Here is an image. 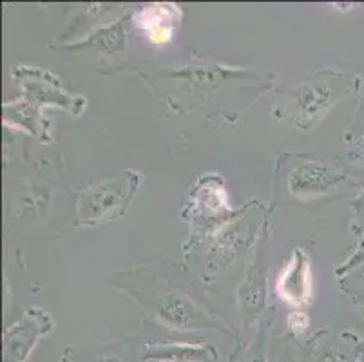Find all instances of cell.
Listing matches in <instances>:
<instances>
[{"label": "cell", "instance_id": "cell-1", "mask_svg": "<svg viewBox=\"0 0 364 362\" xmlns=\"http://www.w3.org/2000/svg\"><path fill=\"white\" fill-rule=\"evenodd\" d=\"M355 89L357 80L350 75L336 71L314 73L283 92L277 116L297 127L309 129Z\"/></svg>", "mask_w": 364, "mask_h": 362}, {"label": "cell", "instance_id": "cell-2", "mask_svg": "<svg viewBox=\"0 0 364 362\" xmlns=\"http://www.w3.org/2000/svg\"><path fill=\"white\" fill-rule=\"evenodd\" d=\"M151 310L164 326L178 331L200 330V328H220L213 314L194 301L183 290L164 287L151 297Z\"/></svg>", "mask_w": 364, "mask_h": 362}, {"label": "cell", "instance_id": "cell-3", "mask_svg": "<svg viewBox=\"0 0 364 362\" xmlns=\"http://www.w3.org/2000/svg\"><path fill=\"white\" fill-rule=\"evenodd\" d=\"M132 192V179H109L92 185L80 194L82 221H102V219L117 218L120 211L127 208Z\"/></svg>", "mask_w": 364, "mask_h": 362}, {"label": "cell", "instance_id": "cell-4", "mask_svg": "<svg viewBox=\"0 0 364 362\" xmlns=\"http://www.w3.org/2000/svg\"><path fill=\"white\" fill-rule=\"evenodd\" d=\"M36 310V308H35ZM31 310L16 324H13L4 337V362H24L36 341L49 330V317L44 312Z\"/></svg>", "mask_w": 364, "mask_h": 362}, {"label": "cell", "instance_id": "cell-5", "mask_svg": "<svg viewBox=\"0 0 364 362\" xmlns=\"http://www.w3.org/2000/svg\"><path fill=\"white\" fill-rule=\"evenodd\" d=\"M341 176L324 167L321 161L299 164L290 171L287 185L296 198H319L337 187Z\"/></svg>", "mask_w": 364, "mask_h": 362}, {"label": "cell", "instance_id": "cell-6", "mask_svg": "<svg viewBox=\"0 0 364 362\" xmlns=\"http://www.w3.org/2000/svg\"><path fill=\"white\" fill-rule=\"evenodd\" d=\"M276 292L283 301L290 304H304L312 295V274H310V257L297 248L292 254L290 263L283 268L277 277Z\"/></svg>", "mask_w": 364, "mask_h": 362}, {"label": "cell", "instance_id": "cell-7", "mask_svg": "<svg viewBox=\"0 0 364 362\" xmlns=\"http://www.w3.org/2000/svg\"><path fill=\"white\" fill-rule=\"evenodd\" d=\"M180 11L174 6L154 4L140 9L136 22L152 44H168L178 26Z\"/></svg>", "mask_w": 364, "mask_h": 362}, {"label": "cell", "instance_id": "cell-8", "mask_svg": "<svg viewBox=\"0 0 364 362\" xmlns=\"http://www.w3.org/2000/svg\"><path fill=\"white\" fill-rule=\"evenodd\" d=\"M216 351L201 344H152L145 348L144 358L154 362H210Z\"/></svg>", "mask_w": 364, "mask_h": 362}, {"label": "cell", "instance_id": "cell-9", "mask_svg": "<svg viewBox=\"0 0 364 362\" xmlns=\"http://www.w3.org/2000/svg\"><path fill=\"white\" fill-rule=\"evenodd\" d=\"M267 275L263 274V263H261V255H257L256 261L252 263L250 270H248V277L243 283L240 290L241 308L247 317V321H252L264 304V294H267Z\"/></svg>", "mask_w": 364, "mask_h": 362}, {"label": "cell", "instance_id": "cell-10", "mask_svg": "<svg viewBox=\"0 0 364 362\" xmlns=\"http://www.w3.org/2000/svg\"><path fill=\"white\" fill-rule=\"evenodd\" d=\"M241 245H243V238L241 232L236 228L225 230L220 238L216 239V243L210 248V257H208V265L213 267V270H220V268L227 267L230 261L237 255Z\"/></svg>", "mask_w": 364, "mask_h": 362}, {"label": "cell", "instance_id": "cell-11", "mask_svg": "<svg viewBox=\"0 0 364 362\" xmlns=\"http://www.w3.org/2000/svg\"><path fill=\"white\" fill-rule=\"evenodd\" d=\"M316 362H357V357L348 348H326L316 357Z\"/></svg>", "mask_w": 364, "mask_h": 362}, {"label": "cell", "instance_id": "cell-12", "mask_svg": "<svg viewBox=\"0 0 364 362\" xmlns=\"http://www.w3.org/2000/svg\"><path fill=\"white\" fill-rule=\"evenodd\" d=\"M264 350H267V337H264L263 331H259L256 341H254L252 348H250V351H248L243 362H267Z\"/></svg>", "mask_w": 364, "mask_h": 362}, {"label": "cell", "instance_id": "cell-13", "mask_svg": "<svg viewBox=\"0 0 364 362\" xmlns=\"http://www.w3.org/2000/svg\"><path fill=\"white\" fill-rule=\"evenodd\" d=\"M287 323H289V328L294 331V334L299 335L306 330L310 321H309V315L303 314V312H292V314L289 315V319H287Z\"/></svg>", "mask_w": 364, "mask_h": 362}, {"label": "cell", "instance_id": "cell-14", "mask_svg": "<svg viewBox=\"0 0 364 362\" xmlns=\"http://www.w3.org/2000/svg\"><path fill=\"white\" fill-rule=\"evenodd\" d=\"M270 362H297L296 355H294L292 348L284 346L283 350H279V353H276Z\"/></svg>", "mask_w": 364, "mask_h": 362}, {"label": "cell", "instance_id": "cell-15", "mask_svg": "<svg viewBox=\"0 0 364 362\" xmlns=\"http://www.w3.org/2000/svg\"><path fill=\"white\" fill-rule=\"evenodd\" d=\"M100 362H120V361H118V358L114 357V355H111V357H105V358H102Z\"/></svg>", "mask_w": 364, "mask_h": 362}, {"label": "cell", "instance_id": "cell-16", "mask_svg": "<svg viewBox=\"0 0 364 362\" xmlns=\"http://www.w3.org/2000/svg\"><path fill=\"white\" fill-rule=\"evenodd\" d=\"M359 127H360V132L364 134V109H363V119L359 122Z\"/></svg>", "mask_w": 364, "mask_h": 362}, {"label": "cell", "instance_id": "cell-17", "mask_svg": "<svg viewBox=\"0 0 364 362\" xmlns=\"http://www.w3.org/2000/svg\"><path fill=\"white\" fill-rule=\"evenodd\" d=\"M360 154H363V156H364V147H363V151H360Z\"/></svg>", "mask_w": 364, "mask_h": 362}, {"label": "cell", "instance_id": "cell-18", "mask_svg": "<svg viewBox=\"0 0 364 362\" xmlns=\"http://www.w3.org/2000/svg\"><path fill=\"white\" fill-rule=\"evenodd\" d=\"M363 310H364V304H363Z\"/></svg>", "mask_w": 364, "mask_h": 362}, {"label": "cell", "instance_id": "cell-19", "mask_svg": "<svg viewBox=\"0 0 364 362\" xmlns=\"http://www.w3.org/2000/svg\"><path fill=\"white\" fill-rule=\"evenodd\" d=\"M363 274H364V270H363Z\"/></svg>", "mask_w": 364, "mask_h": 362}]
</instances>
